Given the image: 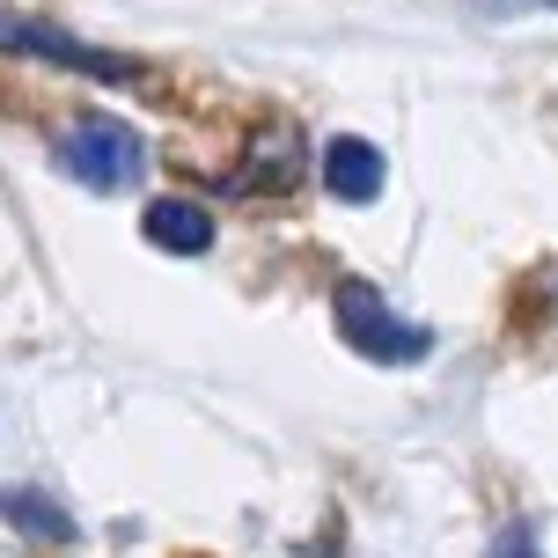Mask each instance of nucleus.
I'll list each match as a JSON object with an SVG mask.
<instances>
[{
  "label": "nucleus",
  "instance_id": "1",
  "mask_svg": "<svg viewBox=\"0 0 558 558\" xmlns=\"http://www.w3.org/2000/svg\"><path fill=\"white\" fill-rule=\"evenodd\" d=\"M52 169L66 177V184L96 192V198H118V192H133L140 177H147V140H140V125H125L118 111H82V118L59 125Z\"/></svg>",
  "mask_w": 558,
  "mask_h": 558
},
{
  "label": "nucleus",
  "instance_id": "2",
  "mask_svg": "<svg viewBox=\"0 0 558 558\" xmlns=\"http://www.w3.org/2000/svg\"><path fill=\"white\" fill-rule=\"evenodd\" d=\"M331 324H338V345L375 361V367H418L434 353V331L412 324V316H397L390 294L375 279H353V272L331 287Z\"/></svg>",
  "mask_w": 558,
  "mask_h": 558
},
{
  "label": "nucleus",
  "instance_id": "3",
  "mask_svg": "<svg viewBox=\"0 0 558 558\" xmlns=\"http://www.w3.org/2000/svg\"><path fill=\"white\" fill-rule=\"evenodd\" d=\"M0 52L45 59V66H59V74H82V82H104V88H140V82H155V66H147V59L111 52V45H88V37L45 23V15H23V8H0Z\"/></svg>",
  "mask_w": 558,
  "mask_h": 558
},
{
  "label": "nucleus",
  "instance_id": "4",
  "mask_svg": "<svg viewBox=\"0 0 558 558\" xmlns=\"http://www.w3.org/2000/svg\"><path fill=\"white\" fill-rule=\"evenodd\" d=\"M316 169H324V192L338 206H375V198L390 192V162H383V147L367 133H331L324 155H316Z\"/></svg>",
  "mask_w": 558,
  "mask_h": 558
},
{
  "label": "nucleus",
  "instance_id": "5",
  "mask_svg": "<svg viewBox=\"0 0 558 558\" xmlns=\"http://www.w3.org/2000/svg\"><path fill=\"white\" fill-rule=\"evenodd\" d=\"M140 235H147V251H162V257H206L214 235H221V221H214V206H198V198H155V206L140 214Z\"/></svg>",
  "mask_w": 558,
  "mask_h": 558
},
{
  "label": "nucleus",
  "instance_id": "6",
  "mask_svg": "<svg viewBox=\"0 0 558 558\" xmlns=\"http://www.w3.org/2000/svg\"><path fill=\"white\" fill-rule=\"evenodd\" d=\"M243 162L251 169H235L228 192H294V177H302V133L294 125H265Z\"/></svg>",
  "mask_w": 558,
  "mask_h": 558
},
{
  "label": "nucleus",
  "instance_id": "7",
  "mask_svg": "<svg viewBox=\"0 0 558 558\" xmlns=\"http://www.w3.org/2000/svg\"><path fill=\"white\" fill-rule=\"evenodd\" d=\"M0 514L23 536H37V544H74V536H82V522H74L45 485H0Z\"/></svg>",
  "mask_w": 558,
  "mask_h": 558
},
{
  "label": "nucleus",
  "instance_id": "8",
  "mask_svg": "<svg viewBox=\"0 0 558 558\" xmlns=\"http://www.w3.org/2000/svg\"><path fill=\"white\" fill-rule=\"evenodd\" d=\"M485 558H544V536H536L530 514H514V522H500V530H493Z\"/></svg>",
  "mask_w": 558,
  "mask_h": 558
},
{
  "label": "nucleus",
  "instance_id": "9",
  "mask_svg": "<svg viewBox=\"0 0 558 558\" xmlns=\"http://www.w3.org/2000/svg\"><path fill=\"white\" fill-rule=\"evenodd\" d=\"M477 15H493V23H514V15H558V0H471Z\"/></svg>",
  "mask_w": 558,
  "mask_h": 558
}]
</instances>
